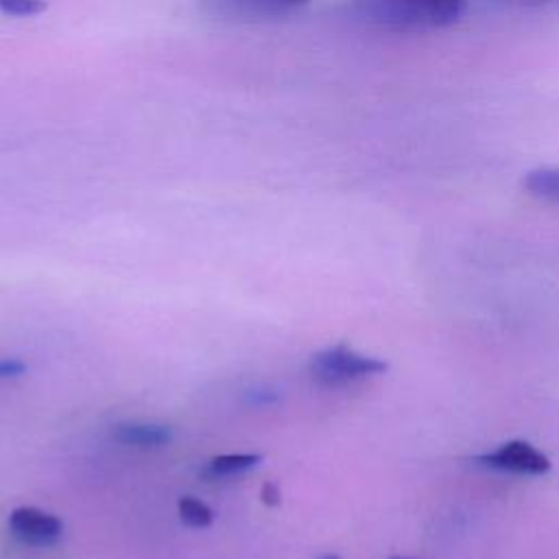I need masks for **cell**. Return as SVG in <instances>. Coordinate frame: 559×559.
Instances as JSON below:
<instances>
[{
    "label": "cell",
    "instance_id": "obj_7",
    "mask_svg": "<svg viewBox=\"0 0 559 559\" xmlns=\"http://www.w3.org/2000/svg\"><path fill=\"white\" fill-rule=\"evenodd\" d=\"M262 463V454L255 452H227V454H216L212 456L201 474L205 478H223V476H234L242 474L247 469H253L255 465Z\"/></svg>",
    "mask_w": 559,
    "mask_h": 559
},
{
    "label": "cell",
    "instance_id": "obj_13",
    "mask_svg": "<svg viewBox=\"0 0 559 559\" xmlns=\"http://www.w3.org/2000/svg\"><path fill=\"white\" fill-rule=\"evenodd\" d=\"M319 559H341V557H336V555H323V557H319Z\"/></svg>",
    "mask_w": 559,
    "mask_h": 559
},
{
    "label": "cell",
    "instance_id": "obj_11",
    "mask_svg": "<svg viewBox=\"0 0 559 559\" xmlns=\"http://www.w3.org/2000/svg\"><path fill=\"white\" fill-rule=\"evenodd\" d=\"M26 373V362L20 358H0V380L20 378Z\"/></svg>",
    "mask_w": 559,
    "mask_h": 559
},
{
    "label": "cell",
    "instance_id": "obj_1",
    "mask_svg": "<svg viewBox=\"0 0 559 559\" xmlns=\"http://www.w3.org/2000/svg\"><path fill=\"white\" fill-rule=\"evenodd\" d=\"M465 0H354V13L371 28L411 33L454 24Z\"/></svg>",
    "mask_w": 559,
    "mask_h": 559
},
{
    "label": "cell",
    "instance_id": "obj_9",
    "mask_svg": "<svg viewBox=\"0 0 559 559\" xmlns=\"http://www.w3.org/2000/svg\"><path fill=\"white\" fill-rule=\"evenodd\" d=\"M177 513L181 522L192 528H207L214 522V511L197 496H181L177 500Z\"/></svg>",
    "mask_w": 559,
    "mask_h": 559
},
{
    "label": "cell",
    "instance_id": "obj_8",
    "mask_svg": "<svg viewBox=\"0 0 559 559\" xmlns=\"http://www.w3.org/2000/svg\"><path fill=\"white\" fill-rule=\"evenodd\" d=\"M524 188L528 194L559 203V168H535L524 177Z\"/></svg>",
    "mask_w": 559,
    "mask_h": 559
},
{
    "label": "cell",
    "instance_id": "obj_3",
    "mask_svg": "<svg viewBox=\"0 0 559 559\" xmlns=\"http://www.w3.org/2000/svg\"><path fill=\"white\" fill-rule=\"evenodd\" d=\"M476 461L491 469L526 474V476H539L550 469V459L542 450H537L535 445L522 439L500 443L496 450L478 454Z\"/></svg>",
    "mask_w": 559,
    "mask_h": 559
},
{
    "label": "cell",
    "instance_id": "obj_5",
    "mask_svg": "<svg viewBox=\"0 0 559 559\" xmlns=\"http://www.w3.org/2000/svg\"><path fill=\"white\" fill-rule=\"evenodd\" d=\"M207 9L221 17L238 20V22H258L284 17L310 0H205Z\"/></svg>",
    "mask_w": 559,
    "mask_h": 559
},
{
    "label": "cell",
    "instance_id": "obj_12",
    "mask_svg": "<svg viewBox=\"0 0 559 559\" xmlns=\"http://www.w3.org/2000/svg\"><path fill=\"white\" fill-rule=\"evenodd\" d=\"M260 500H262V504H266V507H277V504L282 502L280 485H277L275 480L262 483V487H260Z\"/></svg>",
    "mask_w": 559,
    "mask_h": 559
},
{
    "label": "cell",
    "instance_id": "obj_6",
    "mask_svg": "<svg viewBox=\"0 0 559 559\" xmlns=\"http://www.w3.org/2000/svg\"><path fill=\"white\" fill-rule=\"evenodd\" d=\"M111 439L129 448H164L173 441V428L157 421H120L111 426Z\"/></svg>",
    "mask_w": 559,
    "mask_h": 559
},
{
    "label": "cell",
    "instance_id": "obj_4",
    "mask_svg": "<svg viewBox=\"0 0 559 559\" xmlns=\"http://www.w3.org/2000/svg\"><path fill=\"white\" fill-rule=\"evenodd\" d=\"M7 524L11 535L28 546H50L63 533V522L55 513L37 507H15Z\"/></svg>",
    "mask_w": 559,
    "mask_h": 559
},
{
    "label": "cell",
    "instance_id": "obj_10",
    "mask_svg": "<svg viewBox=\"0 0 559 559\" xmlns=\"http://www.w3.org/2000/svg\"><path fill=\"white\" fill-rule=\"evenodd\" d=\"M46 7V0H0V13L7 17H35Z\"/></svg>",
    "mask_w": 559,
    "mask_h": 559
},
{
    "label": "cell",
    "instance_id": "obj_14",
    "mask_svg": "<svg viewBox=\"0 0 559 559\" xmlns=\"http://www.w3.org/2000/svg\"><path fill=\"white\" fill-rule=\"evenodd\" d=\"M391 559H411V557H391Z\"/></svg>",
    "mask_w": 559,
    "mask_h": 559
},
{
    "label": "cell",
    "instance_id": "obj_2",
    "mask_svg": "<svg viewBox=\"0 0 559 559\" xmlns=\"http://www.w3.org/2000/svg\"><path fill=\"white\" fill-rule=\"evenodd\" d=\"M386 369V360L360 354L345 343H336L314 352L308 362L310 376L323 386H345L349 382L380 376Z\"/></svg>",
    "mask_w": 559,
    "mask_h": 559
}]
</instances>
